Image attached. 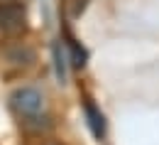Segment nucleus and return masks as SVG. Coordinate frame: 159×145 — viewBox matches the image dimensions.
<instances>
[{
	"mask_svg": "<svg viewBox=\"0 0 159 145\" xmlns=\"http://www.w3.org/2000/svg\"><path fill=\"white\" fill-rule=\"evenodd\" d=\"M66 44H69V49H71V62H74V66H83V64H86L83 49H79V44H76L74 40H69Z\"/></svg>",
	"mask_w": 159,
	"mask_h": 145,
	"instance_id": "423d86ee",
	"label": "nucleus"
},
{
	"mask_svg": "<svg viewBox=\"0 0 159 145\" xmlns=\"http://www.w3.org/2000/svg\"><path fill=\"white\" fill-rule=\"evenodd\" d=\"M83 111H86V118H88V125H91L93 135H96V138H103V135H105L103 113H100L98 108L93 106V101H91V99H86V101H83Z\"/></svg>",
	"mask_w": 159,
	"mask_h": 145,
	"instance_id": "7ed1b4c3",
	"label": "nucleus"
},
{
	"mask_svg": "<svg viewBox=\"0 0 159 145\" xmlns=\"http://www.w3.org/2000/svg\"><path fill=\"white\" fill-rule=\"evenodd\" d=\"M44 145H59V143H44Z\"/></svg>",
	"mask_w": 159,
	"mask_h": 145,
	"instance_id": "0eeeda50",
	"label": "nucleus"
},
{
	"mask_svg": "<svg viewBox=\"0 0 159 145\" xmlns=\"http://www.w3.org/2000/svg\"><path fill=\"white\" fill-rule=\"evenodd\" d=\"M10 106L20 118H32V116H39L44 111V96L34 86H20L12 91Z\"/></svg>",
	"mask_w": 159,
	"mask_h": 145,
	"instance_id": "f257e3e1",
	"label": "nucleus"
},
{
	"mask_svg": "<svg viewBox=\"0 0 159 145\" xmlns=\"http://www.w3.org/2000/svg\"><path fill=\"white\" fill-rule=\"evenodd\" d=\"M54 69H57V79L59 84H66V76H69V69H66V62H69V54L64 52V42H54Z\"/></svg>",
	"mask_w": 159,
	"mask_h": 145,
	"instance_id": "20e7f679",
	"label": "nucleus"
},
{
	"mask_svg": "<svg viewBox=\"0 0 159 145\" xmlns=\"http://www.w3.org/2000/svg\"><path fill=\"white\" fill-rule=\"evenodd\" d=\"M5 54H7V59H10V62H15V64H30L32 59H34V52H32V49H27V47H22V44L12 47V49H7Z\"/></svg>",
	"mask_w": 159,
	"mask_h": 145,
	"instance_id": "39448f33",
	"label": "nucleus"
},
{
	"mask_svg": "<svg viewBox=\"0 0 159 145\" xmlns=\"http://www.w3.org/2000/svg\"><path fill=\"white\" fill-rule=\"evenodd\" d=\"M25 2L20 0H0V30L5 35H17L25 30Z\"/></svg>",
	"mask_w": 159,
	"mask_h": 145,
	"instance_id": "f03ea898",
	"label": "nucleus"
}]
</instances>
